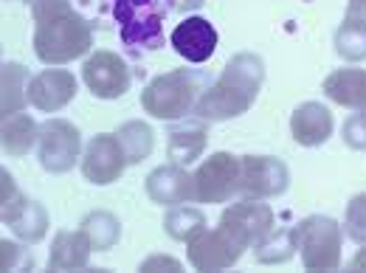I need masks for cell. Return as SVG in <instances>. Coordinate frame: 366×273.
I'll list each match as a JSON object with an SVG mask.
<instances>
[{
	"label": "cell",
	"mask_w": 366,
	"mask_h": 273,
	"mask_svg": "<svg viewBox=\"0 0 366 273\" xmlns=\"http://www.w3.org/2000/svg\"><path fill=\"white\" fill-rule=\"evenodd\" d=\"M34 51L46 65H62L82 56L93 43L88 20L74 11L68 0H37L34 3Z\"/></svg>",
	"instance_id": "cell-1"
},
{
	"label": "cell",
	"mask_w": 366,
	"mask_h": 273,
	"mask_svg": "<svg viewBox=\"0 0 366 273\" xmlns=\"http://www.w3.org/2000/svg\"><path fill=\"white\" fill-rule=\"evenodd\" d=\"M262 79H265L262 59L254 56V54H237L223 68L220 79L200 96L197 116L209 119V121H223V119L242 116L254 104L257 93L262 88Z\"/></svg>",
	"instance_id": "cell-2"
},
{
	"label": "cell",
	"mask_w": 366,
	"mask_h": 273,
	"mask_svg": "<svg viewBox=\"0 0 366 273\" xmlns=\"http://www.w3.org/2000/svg\"><path fill=\"white\" fill-rule=\"evenodd\" d=\"M307 271H335L341 265V228L330 217H307L290 231Z\"/></svg>",
	"instance_id": "cell-3"
},
{
	"label": "cell",
	"mask_w": 366,
	"mask_h": 273,
	"mask_svg": "<svg viewBox=\"0 0 366 273\" xmlns=\"http://www.w3.org/2000/svg\"><path fill=\"white\" fill-rule=\"evenodd\" d=\"M113 17L122 40L130 48H158L164 43V3L161 0H116Z\"/></svg>",
	"instance_id": "cell-4"
},
{
	"label": "cell",
	"mask_w": 366,
	"mask_h": 273,
	"mask_svg": "<svg viewBox=\"0 0 366 273\" xmlns=\"http://www.w3.org/2000/svg\"><path fill=\"white\" fill-rule=\"evenodd\" d=\"M197 96V79L186 71H169L147 85L141 104L155 119H181L192 110Z\"/></svg>",
	"instance_id": "cell-5"
},
{
	"label": "cell",
	"mask_w": 366,
	"mask_h": 273,
	"mask_svg": "<svg viewBox=\"0 0 366 273\" xmlns=\"http://www.w3.org/2000/svg\"><path fill=\"white\" fill-rule=\"evenodd\" d=\"M186 248H189V262L197 271H223V268H231L242 257V251H245V245L223 226L217 228V231L197 228L186 239Z\"/></svg>",
	"instance_id": "cell-6"
},
{
	"label": "cell",
	"mask_w": 366,
	"mask_h": 273,
	"mask_svg": "<svg viewBox=\"0 0 366 273\" xmlns=\"http://www.w3.org/2000/svg\"><path fill=\"white\" fill-rule=\"evenodd\" d=\"M0 189H3V223L11 228L20 239L40 242L46 237L48 228V217L43 212V206H37L34 200H26L17 192L14 178L6 169L0 172Z\"/></svg>",
	"instance_id": "cell-7"
},
{
	"label": "cell",
	"mask_w": 366,
	"mask_h": 273,
	"mask_svg": "<svg viewBox=\"0 0 366 273\" xmlns=\"http://www.w3.org/2000/svg\"><path fill=\"white\" fill-rule=\"evenodd\" d=\"M239 189V161L229 152L212 155L192 178V200L223 203Z\"/></svg>",
	"instance_id": "cell-8"
},
{
	"label": "cell",
	"mask_w": 366,
	"mask_h": 273,
	"mask_svg": "<svg viewBox=\"0 0 366 273\" xmlns=\"http://www.w3.org/2000/svg\"><path fill=\"white\" fill-rule=\"evenodd\" d=\"M79 158V133L71 121L54 119L40 127V164L48 172H68Z\"/></svg>",
	"instance_id": "cell-9"
},
{
	"label": "cell",
	"mask_w": 366,
	"mask_h": 273,
	"mask_svg": "<svg viewBox=\"0 0 366 273\" xmlns=\"http://www.w3.org/2000/svg\"><path fill=\"white\" fill-rule=\"evenodd\" d=\"M82 76H85L91 93L99 99H119L130 88V71H127L124 59L113 51H96L85 62Z\"/></svg>",
	"instance_id": "cell-10"
},
{
	"label": "cell",
	"mask_w": 366,
	"mask_h": 273,
	"mask_svg": "<svg viewBox=\"0 0 366 273\" xmlns=\"http://www.w3.org/2000/svg\"><path fill=\"white\" fill-rule=\"evenodd\" d=\"M220 226L229 228L245 248L248 245H259L274 231V212H271V206H265L259 200H242V203L231 206L229 212L223 214Z\"/></svg>",
	"instance_id": "cell-11"
},
{
	"label": "cell",
	"mask_w": 366,
	"mask_h": 273,
	"mask_svg": "<svg viewBox=\"0 0 366 273\" xmlns=\"http://www.w3.org/2000/svg\"><path fill=\"white\" fill-rule=\"evenodd\" d=\"M287 186V167L268 155H248L239 161V189L254 197L282 194Z\"/></svg>",
	"instance_id": "cell-12"
},
{
	"label": "cell",
	"mask_w": 366,
	"mask_h": 273,
	"mask_svg": "<svg viewBox=\"0 0 366 273\" xmlns=\"http://www.w3.org/2000/svg\"><path fill=\"white\" fill-rule=\"evenodd\" d=\"M127 164V155L122 149L119 136H96L88 144V152L82 158V172L91 183H113L122 178Z\"/></svg>",
	"instance_id": "cell-13"
},
{
	"label": "cell",
	"mask_w": 366,
	"mask_h": 273,
	"mask_svg": "<svg viewBox=\"0 0 366 273\" xmlns=\"http://www.w3.org/2000/svg\"><path fill=\"white\" fill-rule=\"evenodd\" d=\"M172 46L189 62H206L217 48V29L206 17H186L172 31Z\"/></svg>",
	"instance_id": "cell-14"
},
{
	"label": "cell",
	"mask_w": 366,
	"mask_h": 273,
	"mask_svg": "<svg viewBox=\"0 0 366 273\" xmlns=\"http://www.w3.org/2000/svg\"><path fill=\"white\" fill-rule=\"evenodd\" d=\"M76 96V79L68 71H43L29 82V101L43 110V113H54L59 107H65L71 99Z\"/></svg>",
	"instance_id": "cell-15"
},
{
	"label": "cell",
	"mask_w": 366,
	"mask_h": 273,
	"mask_svg": "<svg viewBox=\"0 0 366 273\" xmlns=\"http://www.w3.org/2000/svg\"><path fill=\"white\" fill-rule=\"evenodd\" d=\"M290 130L299 144L316 147V144H324L332 133V116L319 101H305L302 107H296L290 119Z\"/></svg>",
	"instance_id": "cell-16"
},
{
	"label": "cell",
	"mask_w": 366,
	"mask_h": 273,
	"mask_svg": "<svg viewBox=\"0 0 366 273\" xmlns=\"http://www.w3.org/2000/svg\"><path fill=\"white\" fill-rule=\"evenodd\" d=\"M147 192L161 206H178L192 197V178L181 167H161L147 178Z\"/></svg>",
	"instance_id": "cell-17"
},
{
	"label": "cell",
	"mask_w": 366,
	"mask_h": 273,
	"mask_svg": "<svg viewBox=\"0 0 366 273\" xmlns=\"http://www.w3.org/2000/svg\"><path fill=\"white\" fill-rule=\"evenodd\" d=\"M91 251L93 245L85 231H76V234L74 231H59L56 239H54L51 257H48V268L51 271H76V268H85Z\"/></svg>",
	"instance_id": "cell-18"
},
{
	"label": "cell",
	"mask_w": 366,
	"mask_h": 273,
	"mask_svg": "<svg viewBox=\"0 0 366 273\" xmlns=\"http://www.w3.org/2000/svg\"><path fill=\"white\" fill-rule=\"evenodd\" d=\"M324 93L344 104V107H355V110H366V71L361 68H344L335 71L324 79Z\"/></svg>",
	"instance_id": "cell-19"
},
{
	"label": "cell",
	"mask_w": 366,
	"mask_h": 273,
	"mask_svg": "<svg viewBox=\"0 0 366 273\" xmlns=\"http://www.w3.org/2000/svg\"><path fill=\"white\" fill-rule=\"evenodd\" d=\"M37 136H40V130H37V124L26 113L17 110V113H6L3 116V149L11 158L26 155L34 147Z\"/></svg>",
	"instance_id": "cell-20"
},
{
	"label": "cell",
	"mask_w": 366,
	"mask_h": 273,
	"mask_svg": "<svg viewBox=\"0 0 366 273\" xmlns=\"http://www.w3.org/2000/svg\"><path fill=\"white\" fill-rule=\"evenodd\" d=\"M203 149H206V127L186 124V127L172 130V138H169V158H172V164L186 167L194 158H200Z\"/></svg>",
	"instance_id": "cell-21"
},
{
	"label": "cell",
	"mask_w": 366,
	"mask_h": 273,
	"mask_svg": "<svg viewBox=\"0 0 366 273\" xmlns=\"http://www.w3.org/2000/svg\"><path fill=\"white\" fill-rule=\"evenodd\" d=\"M23 88H26V68L17 62H6L3 65V116L23 110L29 99V91Z\"/></svg>",
	"instance_id": "cell-22"
},
{
	"label": "cell",
	"mask_w": 366,
	"mask_h": 273,
	"mask_svg": "<svg viewBox=\"0 0 366 273\" xmlns=\"http://www.w3.org/2000/svg\"><path fill=\"white\" fill-rule=\"evenodd\" d=\"M116 136H119V141H122V149H124V155H127L130 164L144 161V158L152 152V133H149V127L141 124V121L124 124Z\"/></svg>",
	"instance_id": "cell-23"
},
{
	"label": "cell",
	"mask_w": 366,
	"mask_h": 273,
	"mask_svg": "<svg viewBox=\"0 0 366 273\" xmlns=\"http://www.w3.org/2000/svg\"><path fill=\"white\" fill-rule=\"evenodd\" d=\"M82 231L88 234V239H91V245L96 251H107L119 239V220L113 214H107V212H96L82 223Z\"/></svg>",
	"instance_id": "cell-24"
},
{
	"label": "cell",
	"mask_w": 366,
	"mask_h": 273,
	"mask_svg": "<svg viewBox=\"0 0 366 273\" xmlns=\"http://www.w3.org/2000/svg\"><path fill=\"white\" fill-rule=\"evenodd\" d=\"M338 54L347 56V59H364L366 56V26H352V23H344L338 29Z\"/></svg>",
	"instance_id": "cell-25"
},
{
	"label": "cell",
	"mask_w": 366,
	"mask_h": 273,
	"mask_svg": "<svg viewBox=\"0 0 366 273\" xmlns=\"http://www.w3.org/2000/svg\"><path fill=\"white\" fill-rule=\"evenodd\" d=\"M197 228H203V214L194 212V209H175L169 217H167V231L178 239H189Z\"/></svg>",
	"instance_id": "cell-26"
},
{
	"label": "cell",
	"mask_w": 366,
	"mask_h": 273,
	"mask_svg": "<svg viewBox=\"0 0 366 273\" xmlns=\"http://www.w3.org/2000/svg\"><path fill=\"white\" fill-rule=\"evenodd\" d=\"M347 231L352 239H366V194H358L347 209Z\"/></svg>",
	"instance_id": "cell-27"
},
{
	"label": "cell",
	"mask_w": 366,
	"mask_h": 273,
	"mask_svg": "<svg viewBox=\"0 0 366 273\" xmlns=\"http://www.w3.org/2000/svg\"><path fill=\"white\" fill-rule=\"evenodd\" d=\"M344 138H347L350 147L366 149V110H361L358 116H352V119L344 124Z\"/></svg>",
	"instance_id": "cell-28"
},
{
	"label": "cell",
	"mask_w": 366,
	"mask_h": 273,
	"mask_svg": "<svg viewBox=\"0 0 366 273\" xmlns=\"http://www.w3.org/2000/svg\"><path fill=\"white\" fill-rule=\"evenodd\" d=\"M344 23H352V26H366V0H350Z\"/></svg>",
	"instance_id": "cell-29"
},
{
	"label": "cell",
	"mask_w": 366,
	"mask_h": 273,
	"mask_svg": "<svg viewBox=\"0 0 366 273\" xmlns=\"http://www.w3.org/2000/svg\"><path fill=\"white\" fill-rule=\"evenodd\" d=\"M14 262H17V245H11V242H0V268L3 271H11L14 268Z\"/></svg>",
	"instance_id": "cell-30"
},
{
	"label": "cell",
	"mask_w": 366,
	"mask_h": 273,
	"mask_svg": "<svg viewBox=\"0 0 366 273\" xmlns=\"http://www.w3.org/2000/svg\"><path fill=\"white\" fill-rule=\"evenodd\" d=\"M155 268H167V271H181V262L178 259H169V257H152L141 265V271H155Z\"/></svg>",
	"instance_id": "cell-31"
},
{
	"label": "cell",
	"mask_w": 366,
	"mask_h": 273,
	"mask_svg": "<svg viewBox=\"0 0 366 273\" xmlns=\"http://www.w3.org/2000/svg\"><path fill=\"white\" fill-rule=\"evenodd\" d=\"M350 271H366V245L352 257V262H350Z\"/></svg>",
	"instance_id": "cell-32"
},
{
	"label": "cell",
	"mask_w": 366,
	"mask_h": 273,
	"mask_svg": "<svg viewBox=\"0 0 366 273\" xmlns=\"http://www.w3.org/2000/svg\"><path fill=\"white\" fill-rule=\"evenodd\" d=\"M203 0H172V6L175 9H197Z\"/></svg>",
	"instance_id": "cell-33"
}]
</instances>
